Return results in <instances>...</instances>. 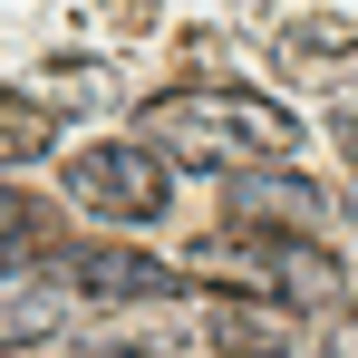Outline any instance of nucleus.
<instances>
[{
    "instance_id": "f257e3e1",
    "label": "nucleus",
    "mask_w": 358,
    "mask_h": 358,
    "mask_svg": "<svg viewBox=\"0 0 358 358\" xmlns=\"http://www.w3.org/2000/svg\"><path fill=\"white\" fill-rule=\"evenodd\" d=\"M136 126H145V145H165L184 165H223V175H262V165L300 155V117L281 97H252V87H175Z\"/></svg>"
},
{
    "instance_id": "f03ea898",
    "label": "nucleus",
    "mask_w": 358,
    "mask_h": 358,
    "mask_svg": "<svg viewBox=\"0 0 358 358\" xmlns=\"http://www.w3.org/2000/svg\"><path fill=\"white\" fill-rule=\"evenodd\" d=\"M252 271L262 291H271V310H320V300H339V262L320 252V242H300V233H233L223 252L203 242V271Z\"/></svg>"
},
{
    "instance_id": "7ed1b4c3",
    "label": "nucleus",
    "mask_w": 358,
    "mask_h": 358,
    "mask_svg": "<svg viewBox=\"0 0 358 358\" xmlns=\"http://www.w3.org/2000/svg\"><path fill=\"white\" fill-rule=\"evenodd\" d=\"M68 194L97 203V213H117V223H155L165 194H175V175H165L155 145L126 136V145H78V155H68Z\"/></svg>"
},
{
    "instance_id": "20e7f679",
    "label": "nucleus",
    "mask_w": 358,
    "mask_h": 358,
    "mask_svg": "<svg viewBox=\"0 0 358 358\" xmlns=\"http://www.w3.org/2000/svg\"><path fill=\"white\" fill-rule=\"evenodd\" d=\"M49 281L68 300H136V310H155V300H175V271L165 262H145V252H126V242H68L59 262H49Z\"/></svg>"
},
{
    "instance_id": "39448f33",
    "label": "nucleus",
    "mask_w": 358,
    "mask_h": 358,
    "mask_svg": "<svg viewBox=\"0 0 358 358\" xmlns=\"http://www.w3.org/2000/svg\"><path fill=\"white\" fill-rule=\"evenodd\" d=\"M223 194H233V223H242V233H300V242H310L320 223H329V194L300 175V165H262V175H233Z\"/></svg>"
},
{
    "instance_id": "423d86ee",
    "label": "nucleus",
    "mask_w": 358,
    "mask_h": 358,
    "mask_svg": "<svg viewBox=\"0 0 358 358\" xmlns=\"http://www.w3.org/2000/svg\"><path fill=\"white\" fill-rule=\"evenodd\" d=\"M203 339H213V358H291V310H271V300H203Z\"/></svg>"
},
{
    "instance_id": "0eeeda50",
    "label": "nucleus",
    "mask_w": 358,
    "mask_h": 358,
    "mask_svg": "<svg viewBox=\"0 0 358 358\" xmlns=\"http://www.w3.org/2000/svg\"><path fill=\"white\" fill-rule=\"evenodd\" d=\"M68 320V291L49 271H0V349H39V339H59Z\"/></svg>"
},
{
    "instance_id": "6e6552de",
    "label": "nucleus",
    "mask_w": 358,
    "mask_h": 358,
    "mask_svg": "<svg viewBox=\"0 0 358 358\" xmlns=\"http://www.w3.org/2000/svg\"><path fill=\"white\" fill-rule=\"evenodd\" d=\"M29 155H59V117L39 97H10L0 87V165H29Z\"/></svg>"
},
{
    "instance_id": "1a4fd4ad",
    "label": "nucleus",
    "mask_w": 358,
    "mask_h": 358,
    "mask_svg": "<svg viewBox=\"0 0 358 358\" xmlns=\"http://www.w3.org/2000/svg\"><path fill=\"white\" fill-rule=\"evenodd\" d=\"M49 223H59V213H49L39 194H10V184H0V262H29V252L49 242Z\"/></svg>"
},
{
    "instance_id": "9d476101",
    "label": "nucleus",
    "mask_w": 358,
    "mask_h": 358,
    "mask_svg": "<svg viewBox=\"0 0 358 358\" xmlns=\"http://www.w3.org/2000/svg\"><path fill=\"white\" fill-rule=\"evenodd\" d=\"M349 49H358L349 20H300L291 39H281V59H349Z\"/></svg>"
}]
</instances>
